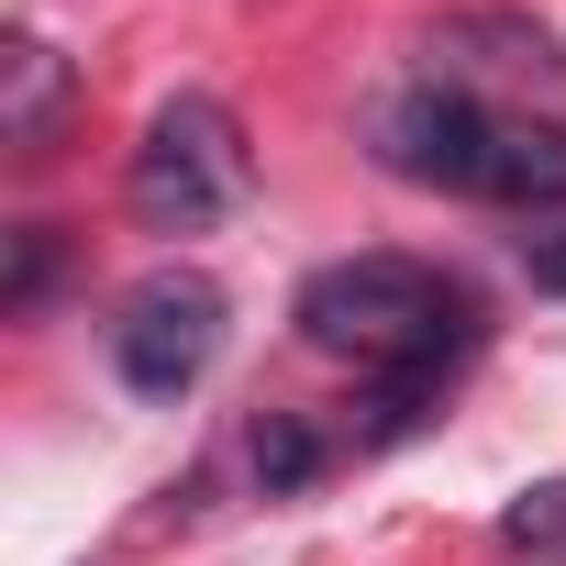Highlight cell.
<instances>
[{"label":"cell","instance_id":"5","mask_svg":"<svg viewBox=\"0 0 566 566\" xmlns=\"http://www.w3.org/2000/svg\"><path fill=\"white\" fill-rule=\"evenodd\" d=\"M433 78L444 90H467V78H566V45L533 12H444L433 23Z\"/></svg>","mask_w":566,"mask_h":566},{"label":"cell","instance_id":"1","mask_svg":"<svg viewBox=\"0 0 566 566\" xmlns=\"http://www.w3.org/2000/svg\"><path fill=\"white\" fill-rule=\"evenodd\" d=\"M323 356H356L367 378L400 367H455L467 356V301L422 255H345L323 277H301V312H290Z\"/></svg>","mask_w":566,"mask_h":566},{"label":"cell","instance_id":"3","mask_svg":"<svg viewBox=\"0 0 566 566\" xmlns=\"http://www.w3.org/2000/svg\"><path fill=\"white\" fill-rule=\"evenodd\" d=\"M211 356H222V290H211L200 266H156L145 290L123 301V323H112V367H123V389L178 400V389H200Z\"/></svg>","mask_w":566,"mask_h":566},{"label":"cell","instance_id":"4","mask_svg":"<svg viewBox=\"0 0 566 566\" xmlns=\"http://www.w3.org/2000/svg\"><path fill=\"white\" fill-rule=\"evenodd\" d=\"M378 156L411 178V189H455V200H489V167H500V112L478 90H400L378 112Z\"/></svg>","mask_w":566,"mask_h":566},{"label":"cell","instance_id":"11","mask_svg":"<svg viewBox=\"0 0 566 566\" xmlns=\"http://www.w3.org/2000/svg\"><path fill=\"white\" fill-rule=\"evenodd\" d=\"M522 266H533V290H555V301H566V222H555V233H533V244H522Z\"/></svg>","mask_w":566,"mask_h":566},{"label":"cell","instance_id":"2","mask_svg":"<svg viewBox=\"0 0 566 566\" xmlns=\"http://www.w3.org/2000/svg\"><path fill=\"white\" fill-rule=\"evenodd\" d=\"M244 178H255V156H244V123H233L222 101L178 90V101L145 123L123 200H134V222H145V233H200V222H222V211L244 200Z\"/></svg>","mask_w":566,"mask_h":566},{"label":"cell","instance_id":"9","mask_svg":"<svg viewBox=\"0 0 566 566\" xmlns=\"http://www.w3.org/2000/svg\"><path fill=\"white\" fill-rule=\"evenodd\" d=\"M312 467H323V444H312L290 411H266V422H255V478H266V489H301Z\"/></svg>","mask_w":566,"mask_h":566},{"label":"cell","instance_id":"6","mask_svg":"<svg viewBox=\"0 0 566 566\" xmlns=\"http://www.w3.org/2000/svg\"><path fill=\"white\" fill-rule=\"evenodd\" d=\"M67 56L45 45V34H12V45H0V145H12V156H45L56 145V112H67Z\"/></svg>","mask_w":566,"mask_h":566},{"label":"cell","instance_id":"10","mask_svg":"<svg viewBox=\"0 0 566 566\" xmlns=\"http://www.w3.org/2000/svg\"><path fill=\"white\" fill-rule=\"evenodd\" d=\"M45 277H56V222H23L12 233V277H0V312H34Z\"/></svg>","mask_w":566,"mask_h":566},{"label":"cell","instance_id":"8","mask_svg":"<svg viewBox=\"0 0 566 566\" xmlns=\"http://www.w3.org/2000/svg\"><path fill=\"white\" fill-rule=\"evenodd\" d=\"M500 544H511V555H533V566H566V478L522 489V500L500 511Z\"/></svg>","mask_w":566,"mask_h":566},{"label":"cell","instance_id":"7","mask_svg":"<svg viewBox=\"0 0 566 566\" xmlns=\"http://www.w3.org/2000/svg\"><path fill=\"white\" fill-rule=\"evenodd\" d=\"M489 200H500V211H555V200H566V123H500Z\"/></svg>","mask_w":566,"mask_h":566}]
</instances>
